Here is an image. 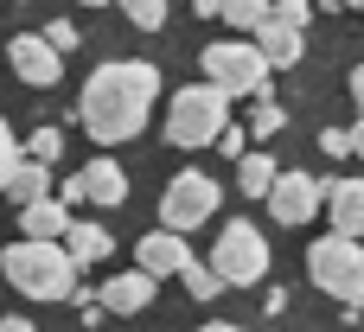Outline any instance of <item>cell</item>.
I'll return each mask as SVG.
<instances>
[{
    "label": "cell",
    "instance_id": "6da1fadb",
    "mask_svg": "<svg viewBox=\"0 0 364 332\" xmlns=\"http://www.w3.org/2000/svg\"><path fill=\"white\" fill-rule=\"evenodd\" d=\"M160 96V70L141 64V58H122V64H102L90 83H83V102H77V122L90 128L96 147H122L147 128V109Z\"/></svg>",
    "mask_w": 364,
    "mask_h": 332
},
{
    "label": "cell",
    "instance_id": "7a4b0ae2",
    "mask_svg": "<svg viewBox=\"0 0 364 332\" xmlns=\"http://www.w3.org/2000/svg\"><path fill=\"white\" fill-rule=\"evenodd\" d=\"M0 275L26 294V301H70L77 294V262L64 250V237H26L0 256Z\"/></svg>",
    "mask_w": 364,
    "mask_h": 332
},
{
    "label": "cell",
    "instance_id": "3957f363",
    "mask_svg": "<svg viewBox=\"0 0 364 332\" xmlns=\"http://www.w3.org/2000/svg\"><path fill=\"white\" fill-rule=\"evenodd\" d=\"M224 122H230V96H224L218 83H192V90H179L173 109H166V141H173V147H211V141L224 134Z\"/></svg>",
    "mask_w": 364,
    "mask_h": 332
},
{
    "label": "cell",
    "instance_id": "277c9868",
    "mask_svg": "<svg viewBox=\"0 0 364 332\" xmlns=\"http://www.w3.org/2000/svg\"><path fill=\"white\" fill-rule=\"evenodd\" d=\"M307 275H314V288H326L333 301H346V307H364V237H320L314 250H307Z\"/></svg>",
    "mask_w": 364,
    "mask_h": 332
},
{
    "label": "cell",
    "instance_id": "5b68a950",
    "mask_svg": "<svg viewBox=\"0 0 364 332\" xmlns=\"http://www.w3.org/2000/svg\"><path fill=\"white\" fill-rule=\"evenodd\" d=\"M198 70H205V83H218L224 96H269V58H262L256 45H243V38L205 45Z\"/></svg>",
    "mask_w": 364,
    "mask_h": 332
},
{
    "label": "cell",
    "instance_id": "8992f818",
    "mask_svg": "<svg viewBox=\"0 0 364 332\" xmlns=\"http://www.w3.org/2000/svg\"><path fill=\"white\" fill-rule=\"evenodd\" d=\"M269 262L275 256H269V243H262L256 224H224L218 243H211V269L224 275V288H262Z\"/></svg>",
    "mask_w": 364,
    "mask_h": 332
},
{
    "label": "cell",
    "instance_id": "52a82bcc",
    "mask_svg": "<svg viewBox=\"0 0 364 332\" xmlns=\"http://www.w3.org/2000/svg\"><path fill=\"white\" fill-rule=\"evenodd\" d=\"M218 205H224L218 179L198 173V166H186V173H173L166 192H160V224H166V230H198V224L218 218Z\"/></svg>",
    "mask_w": 364,
    "mask_h": 332
},
{
    "label": "cell",
    "instance_id": "ba28073f",
    "mask_svg": "<svg viewBox=\"0 0 364 332\" xmlns=\"http://www.w3.org/2000/svg\"><path fill=\"white\" fill-rule=\"evenodd\" d=\"M326 192H333V179H314V173H275V186H269V211H275V224H314V211L326 205Z\"/></svg>",
    "mask_w": 364,
    "mask_h": 332
},
{
    "label": "cell",
    "instance_id": "9c48e42d",
    "mask_svg": "<svg viewBox=\"0 0 364 332\" xmlns=\"http://www.w3.org/2000/svg\"><path fill=\"white\" fill-rule=\"evenodd\" d=\"M6 64H13V70H19V83H32V90H51V83L64 77V51H58L45 32L13 38V45H6Z\"/></svg>",
    "mask_w": 364,
    "mask_h": 332
},
{
    "label": "cell",
    "instance_id": "30bf717a",
    "mask_svg": "<svg viewBox=\"0 0 364 332\" xmlns=\"http://www.w3.org/2000/svg\"><path fill=\"white\" fill-rule=\"evenodd\" d=\"M134 262H141L154 282H160V275H179V269L192 262L186 230H166V224H160V230H147V237H141V250H134Z\"/></svg>",
    "mask_w": 364,
    "mask_h": 332
},
{
    "label": "cell",
    "instance_id": "8fae6325",
    "mask_svg": "<svg viewBox=\"0 0 364 332\" xmlns=\"http://www.w3.org/2000/svg\"><path fill=\"white\" fill-rule=\"evenodd\" d=\"M96 301H102L109 314H141V307L154 301V275H147V269L134 262L128 275H109V282L96 288Z\"/></svg>",
    "mask_w": 364,
    "mask_h": 332
},
{
    "label": "cell",
    "instance_id": "7c38bea8",
    "mask_svg": "<svg viewBox=\"0 0 364 332\" xmlns=\"http://www.w3.org/2000/svg\"><path fill=\"white\" fill-rule=\"evenodd\" d=\"M256 51L269 58V70H288V64H301V26H288V19L262 13V26H256Z\"/></svg>",
    "mask_w": 364,
    "mask_h": 332
},
{
    "label": "cell",
    "instance_id": "4fadbf2b",
    "mask_svg": "<svg viewBox=\"0 0 364 332\" xmlns=\"http://www.w3.org/2000/svg\"><path fill=\"white\" fill-rule=\"evenodd\" d=\"M326 218L339 237H364V179H333L326 192Z\"/></svg>",
    "mask_w": 364,
    "mask_h": 332
},
{
    "label": "cell",
    "instance_id": "5bb4252c",
    "mask_svg": "<svg viewBox=\"0 0 364 332\" xmlns=\"http://www.w3.org/2000/svg\"><path fill=\"white\" fill-rule=\"evenodd\" d=\"M19 230H26V237H64V230H70V205H64L58 192H45V198L19 205Z\"/></svg>",
    "mask_w": 364,
    "mask_h": 332
},
{
    "label": "cell",
    "instance_id": "9a60e30c",
    "mask_svg": "<svg viewBox=\"0 0 364 332\" xmlns=\"http://www.w3.org/2000/svg\"><path fill=\"white\" fill-rule=\"evenodd\" d=\"M83 198H90V205H109V211H115V205L128 198V173H122L115 160H90V166H83Z\"/></svg>",
    "mask_w": 364,
    "mask_h": 332
},
{
    "label": "cell",
    "instance_id": "2e32d148",
    "mask_svg": "<svg viewBox=\"0 0 364 332\" xmlns=\"http://www.w3.org/2000/svg\"><path fill=\"white\" fill-rule=\"evenodd\" d=\"M45 192H51V166L32 160V154H19V166L6 173V198H13V205H32V198H45Z\"/></svg>",
    "mask_w": 364,
    "mask_h": 332
},
{
    "label": "cell",
    "instance_id": "e0dca14e",
    "mask_svg": "<svg viewBox=\"0 0 364 332\" xmlns=\"http://www.w3.org/2000/svg\"><path fill=\"white\" fill-rule=\"evenodd\" d=\"M64 250H70V262H77V269H96V262L109 256V224H77V218H70Z\"/></svg>",
    "mask_w": 364,
    "mask_h": 332
},
{
    "label": "cell",
    "instance_id": "ac0fdd59",
    "mask_svg": "<svg viewBox=\"0 0 364 332\" xmlns=\"http://www.w3.org/2000/svg\"><path fill=\"white\" fill-rule=\"evenodd\" d=\"M192 6H198V19H224V26H243V32H256L262 13H269V0H192Z\"/></svg>",
    "mask_w": 364,
    "mask_h": 332
},
{
    "label": "cell",
    "instance_id": "d6986e66",
    "mask_svg": "<svg viewBox=\"0 0 364 332\" xmlns=\"http://www.w3.org/2000/svg\"><path fill=\"white\" fill-rule=\"evenodd\" d=\"M275 173H282V166H275L269 154H243V160H237V192H243V198H269Z\"/></svg>",
    "mask_w": 364,
    "mask_h": 332
},
{
    "label": "cell",
    "instance_id": "ffe728a7",
    "mask_svg": "<svg viewBox=\"0 0 364 332\" xmlns=\"http://www.w3.org/2000/svg\"><path fill=\"white\" fill-rule=\"evenodd\" d=\"M282 128H288V109H282L275 96H256V109H250V134H256V141H275Z\"/></svg>",
    "mask_w": 364,
    "mask_h": 332
},
{
    "label": "cell",
    "instance_id": "44dd1931",
    "mask_svg": "<svg viewBox=\"0 0 364 332\" xmlns=\"http://www.w3.org/2000/svg\"><path fill=\"white\" fill-rule=\"evenodd\" d=\"M19 154H32V160H45V166H58V160H64V128H51V122H45V128H32Z\"/></svg>",
    "mask_w": 364,
    "mask_h": 332
},
{
    "label": "cell",
    "instance_id": "7402d4cb",
    "mask_svg": "<svg viewBox=\"0 0 364 332\" xmlns=\"http://www.w3.org/2000/svg\"><path fill=\"white\" fill-rule=\"evenodd\" d=\"M179 275H186V294H192V301H218V294H224V275H218L211 262H186Z\"/></svg>",
    "mask_w": 364,
    "mask_h": 332
},
{
    "label": "cell",
    "instance_id": "603a6c76",
    "mask_svg": "<svg viewBox=\"0 0 364 332\" xmlns=\"http://www.w3.org/2000/svg\"><path fill=\"white\" fill-rule=\"evenodd\" d=\"M115 6H122L141 32H160V26H166V0H115Z\"/></svg>",
    "mask_w": 364,
    "mask_h": 332
},
{
    "label": "cell",
    "instance_id": "cb8c5ba5",
    "mask_svg": "<svg viewBox=\"0 0 364 332\" xmlns=\"http://www.w3.org/2000/svg\"><path fill=\"white\" fill-rule=\"evenodd\" d=\"M211 147H218V154H230V160H243V154H250V122H243V128H237V122H224V134H218Z\"/></svg>",
    "mask_w": 364,
    "mask_h": 332
},
{
    "label": "cell",
    "instance_id": "d4e9b609",
    "mask_svg": "<svg viewBox=\"0 0 364 332\" xmlns=\"http://www.w3.org/2000/svg\"><path fill=\"white\" fill-rule=\"evenodd\" d=\"M269 13L288 19V26H307V19H314V0H269Z\"/></svg>",
    "mask_w": 364,
    "mask_h": 332
},
{
    "label": "cell",
    "instance_id": "484cf974",
    "mask_svg": "<svg viewBox=\"0 0 364 332\" xmlns=\"http://www.w3.org/2000/svg\"><path fill=\"white\" fill-rule=\"evenodd\" d=\"M19 166V141H13V128L0 122V192H6V173Z\"/></svg>",
    "mask_w": 364,
    "mask_h": 332
},
{
    "label": "cell",
    "instance_id": "4316f807",
    "mask_svg": "<svg viewBox=\"0 0 364 332\" xmlns=\"http://www.w3.org/2000/svg\"><path fill=\"white\" fill-rule=\"evenodd\" d=\"M45 38H51L58 51H77V26H70V19H51V26H45Z\"/></svg>",
    "mask_w": 364,
    "mask_h": 332
},
{
    "label": "cell",
    "instance_id": "83f0119b",
    "mask_svg": "<svg viewBox=\"0 0 364 332\" xmlns=\"http://www.w3.org/2000/svg\"><path fill=\"white\" fill-rule=\"evenodd\" d=\"M320 147H326L333 160H346V154H352V128H326V134H320Z\"/></svg>",
    "mask_w": 364,
    "mask_h": 332
},
{
    "label": "cell",
    "instance_id": "f1b7e54d",
    "mask_svg": "<svg viewBox=\"0 0 364 332\" xmlns=\"http://www.w3.org/2000/svg\"><path fill=\"white\" fill-rule=\"evenodd\" d=\"M58 198H64V205H70V211H77V205H83V173H70V179H64V186H58Z\"/></svg>",
    "mask_w": 364,
    "mask_h": 332
},
{
    "label": "cell",
    "instance_id": "f546056e",
    "mask_svg": "<svg viewBox=\"0 0 364 332\" xmlns=\"http://www.w3.org/2000/svg\"><path fill=\"white\" fill-rule=\"evenodd\" d=\"M0 332H38V326H32V320H19V314H6V320H0Z\"/></svg>",
    "mask_w": 364,
    "mask_h": 332
},
{
    "label": "cell",
    "instance_id": "4dcf8cb0",
    "mask_svg": "<svg viewBox=\"0 0 364 332\" xmlns=\"http://www.w3.org/2000/svg\"><path fill=\"white\" fill-rule=\"evenodd\" d=\"M352 102H358V109H364V64H358V70H352Z\"/></svg>",
    "mask_w": 364,
    "mask_h": 332
},
{
    "label": "cell",
    "instance_id": "1f68e13d",
    "mask_svg": "<svg viewBox=\"0 0 364 332\" xmlns=\"http://www.w3.org/2000/svg\"><path fill=\"white\" fill-rule=\"evenodd\" d=\"M352 154H364V115H358V128H352Z\"/></svg>",
    "mask_w": 364,
    "mask_h": 332
},
{
    "label": "cell",
    "instance_id": "d6a6232c",
    "mask_svg": "<svg viewBox=\"0 0 364 332\" xmlns=\"http://www.w3.org/2000/svg\"><path fill=\"white\" fill-rule=\"evenodd\" d=\"M198 332H243V326H198Z\"/></svg>",
    "mask_w": 364,
    "mask_h": 332
},
{
    "label": "cell",
    "instance_id": "836d02e7",
    "mask_svg": "<svg viewBox=\"0 0 364 332\" xmlns=\"http://www.w3.org/2000/svg\"><path fill=\"white\" fill-rule=\"evenodd\" d=\"M326 6H364V0H326Z\"/></svg>",
    "mask_w": 364,
    "mask_h": 332
},
{
    "label": "cell",
    "instance_id": "e575fe53",
    "mask_svg": "<svg viewBox=\"0 0 364 332\" xmlns=\"http://www.w3.org/2000/svg\"><path fill=\"white\" fill-rule=\"evenodd\" d=\"M83 6H109V0H83Z\"/></svg>",
    "mask_w": 364,
    "mask_h": 332
}]
</instances>
